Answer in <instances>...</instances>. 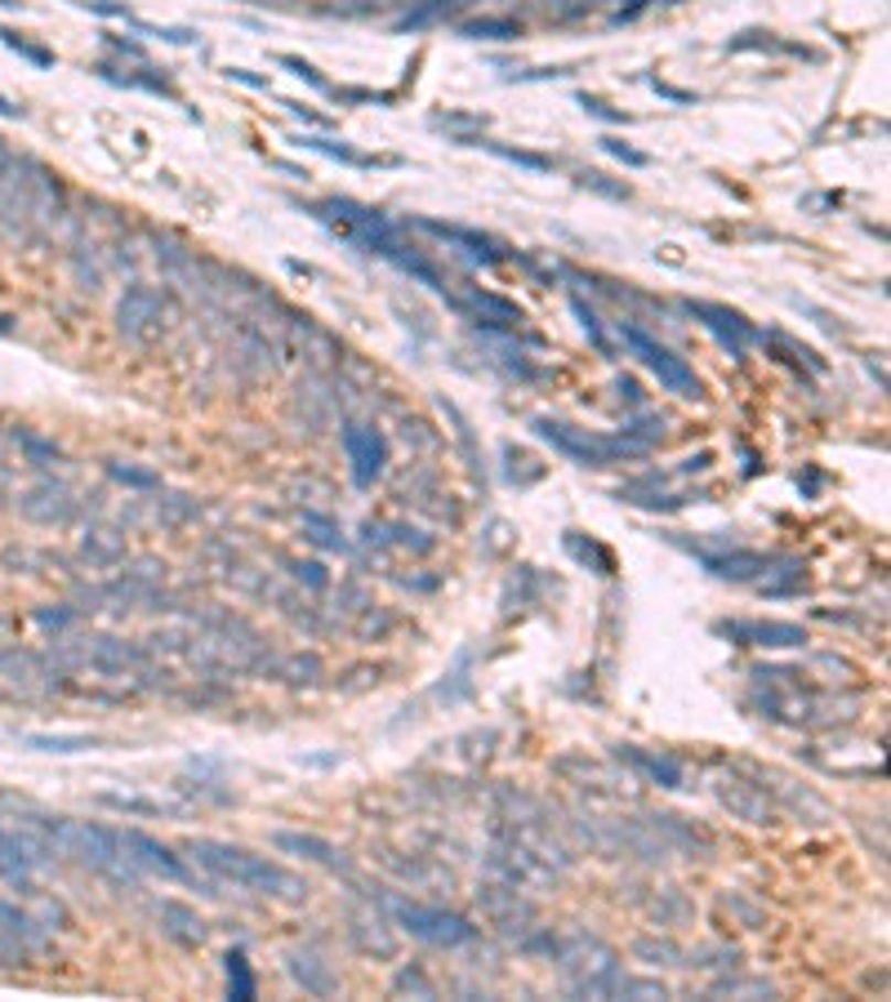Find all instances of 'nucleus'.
Instances as JSON below:
<instances>
[{
	"instance_id": "26",
	"label": "nucleus",
	"mask_w": 891,
	"mask_h": 1002,
	"mask_svg": "<svg viewBox=\"0 0 891 1002\" xmlns=\"http://www.w3.org/2000/svg\"><path fill=\"white\" fill-rule=\"evenodd\" d=\"M460 6H469V0H423V6L406 19V28H428L432 19H441V14H451V10H460Z\"/></svg>"
},
{
	"instance_id": "14",
	"label": "nucleus",
	"mask_w": 891,
	"mask_h": 1002,
	"mask_svg": "<svg viewBox=\"0 0 891 1002\" xmlns=\"http://www.w3.org/2000/svg\"><path fill=\"white\" fill-rule=\"evenodd\" d=\"M423 233H432V237H446V241H460V246H473L482 259H500V246L491 241V237H482V233H469V228H455V223H437V218H423L419 223Z\"/></svg>"
},
{
	"instance_id": "34",
	"label": "nucleus",
	"mask_w": 891,
	"mask_h": 1002,
	"mask_svg": "<svg viewBox=\"0 0 891 1002\" xmlns=\"http://www.w3.org/2000/svg\"><path fill=\"white\" fill-rule=\"evenodd\" d=\"M651 89H655V94H664V98H674V103H691V94H687V89H674V85L651 80Z\"/></svg>"
},
{
	"instance_id": "32",
	"label": "nucleus",
	"mask_w": 891,
	"mask_h": 1002,
	"mask_svg": "<svg viewBox=\"0 0 891 1002\" xmlns=\"http://www.w3.org/2000/svg\"><path fill=\"white\" fill-rule=\"evenodd\" d=\"M580 103H584V111H593V117H602V121H624V111H611L602 98H589V94H580Z\"/></svg>"
},
{
	"instance_id": "33",
	"label": "nucleus",
	"mask_w": 891,
	"mask_h": 1002,
	"mask_svg": "<svg viewBox=\"0 0 891 1002\" xmlns=\"http://www.w3.org/2000/svg\"><path fill=\"white\" fill-rule=\"evenodd\" d=\"M299 575L312 584V589H325V571L316 567V562H308V567H299Z\"/></svg>"
},
{
	"instance_id": "29",
	"label": "nucleus",
	"mask_w": 891,
	"mask_h": 1002,
	"mask_svg": "<svg viewBox=\"0 0 891 1002\" xmlns=\"http://www.w3.org/2000/svg\"><path fill=\"white\" fill-rule=\"evenodd\" d=\"M107 807H117V811H135V816H157L161 807L157 802H143V798H121V794H103Z\"/></svg>"
},
{
	"instance_id": "38",
	"label": "nucleus",
	"mask_w": 891,
	"mask_h": 1002,
	"mask_svg": "<svg viewBox=\"0 0 891 1002\" xmlns=\"http://www.w3.org/2000/svg\"><path fill=\"white\" fill-rule=\"evenodd\" d=\"M10 161H14V152L6 148V139H0V174H6V170H10Z\"/></svg>"
},
{
	"instance_id": "7",
	"label": "nucleus",
	"mask_w": 891,
	"mask_h": 1002,
	"mask_svg": "<svg viewBox=\"0 0 891 1002\" xmlns=\"http://www.w3.org/2000/svg\"><path fill=\"white\" fill-rule=\"evenodd\" d=\"M344 451H348V464H353L357 486H371V482L384 473V464H388V445H384V437H379L375 428H366V423H348V428H344Z\"/></svg>"
},
{
	"instance_id": "37",
	"label": "nucleus",
	"mask_w": 891,
	"mask_h": 1002,
	"mask_svg": "<svg viewBox=\"0 0 891 1002\" xmlns=\"http://www.w3.org/2000/svg\"><path fill=\"white\" fill-rule=\"evenodd\" d=\"M646 10V0H629V6H624V14L620 19H633V14H642Z\"/></svg>"
},
{
	"instance_id": "10",
	"label": "nucleus",
	"mask_w": 891,
	"mask_h": 1002,
	"mask_svg": "<svg viewBox=\"0 0 891 1002\" xmlns=\"http://www.w3.org/2000/svg\"><path fill=\"white\" fill-rule=\"evenodd\" d=\"M23 513H28L32 521H41V526H58V521H67V517H72V499H67V491H63V486L41 482L36 491H28V495H23Z\"/></svg>"
},
{
	"instance_id": "25",
	"label": "nucleus",
	"mask_w": 891,
	"mask_h": 1002,
	"mask_svg": "<svg viewBox=\"0 0 891 1002\" xmlns=\"http://www.w3.org/2000/svg\"><path fill=\"white\" fill-rule=\"evenodd\" d=\"M571 312L580 316V325L589 330V340H593V348L602 353V357H611V344H606V334H602V321H598V312L584 303V299H571Z\"/></svg>"
},
{
	"instance_id": "3",
	"label": "nucleus",
	"mask_w": 891,
	"mask_h": 1002,
	"mask_svg": "<svg viewBox=\"0 0 891 1002\" xmlns=\"http://www.w3.org/2000/svg\"><path fill=\"white\" fill-rule=\"evenodd\" d=\"M535 432L544 441H552V451H562L571 455L576 464L584 468H602V464H615V460H642L646 455V445L637 437H589L571 423H557V419H535Z\"/></svg>"
},
{
	"instance_id": "16",
	"label": "nucleus",
	"mask_w": 891,
	"mask_h": 1002,
	"mask_svg": "<svg viewBox=\"0 0 891 1002\" xmlns=\"http://www.w3.org/2000/svg\"><path fill=\"white\" fill-rule=\"evenodd\" d=\"M629 757L655 779V785H664V789H683V766L678 762H668V757H651V753H642V748H629Z\"/></svg>"
},
{
	"instance_id": "19",
	"label": "nucleus",
	"mask_w": 891,
	"mask_h": 1002,
	"mask_svg": "<svg viewBox=\"0 0 891 1002\" xmlns=\"http://www.w3.org/2000/svg\"><path fill=\"white\" fill-rule=\"evenodd\" d=\"M473 308L482 312V321H491V325H517L522 321V308L517 303H508V299H500V294H473Z\"/></svg>"
},
{
	"instance_id": "11",
	"label": "nucleus",
	"mask_w": 891,
	"mask_h": 1002,
	"mask_svg": "<svg viewBox=\"0 0 891 1002\" xmlns=\"http://www.w3.org/2000/svg\"><path fill=\"white\" fill-rule=\"evenodd\" d=\"M157 316H161V294L157 290H148V285L126 290V299H121V330L126 334H143Z\"/></svg>"
},
{
	"instance_id": "22",
	"label": "nucleus",
	"mask_w": 891,
	"mask_h": 1002,
	"mask_svg": "<svg viewBox=\"0 0 891 1002\" xmlns=\"http://www.w3.org/2000/svg\"><path fill=\"white\" fill-rule=\"evenodd\" d=\"M303 148H312V152H321V157H334V161H344V165H357V170H371V165H375L371 157H362V152H353V148H344V143H334V139H303Z\"/></svg>"
},
{
	"instance_id": "5",
	"label": "nucleus",
	"mask_w": 891,
	"mask_h": 1002,
	"mask_svg": "<svg viewBox=\"0 0 891 1002\" xmlns=\"http://www.w3.org/2000/svg\"><path fill=\"white\" fill-rule=\"evenodd\" d=\"M397 923L415 936V940H428V945H473L477 940V927L460 914H446V909H419V905H401L397 909Z\"/></svg>"
},
{
	"instance_id": "21",
	"label": "nucleus",
	"mask_w": 891,
	"mask_h": 1002,
	"mask_svg": "<svg viewBox=\"0 0 891 1002\" xmlns=\"http://www.w3.org/2000/svg\"><path fill=\"white\" fill-rule=\"evenodd\" d=\"M28 748H41V753H80V748H94L98 740L94 735H23Z\"/></svg>"
},
{
	"instance_id": "13",
	"label": "nucleus",
	"mask_w": 891,
	"mask_h": 1002,
	"mask_svg": "<svg viewBox=\"0 0 891 1002\" xmlns=\"http://www.w3.org/2000/svg\"><path fill=\"white\" fill-rule=\"evenodd\" d=\"M281 851H294V855H308V860H316V864H325V869H344L348 860H344V851L340 847H330L325 838H312V833H277L272 838Z\"/></svg>"
},
{
	"instance_id": "40",
	"label": "nucleus",
	"mask_w": 891,
	"mask_h": 1002,
	"mask_svg": "<svg viewBox=\"0 0 891 1002\" xmlns=\"http://www.w3.org/2000/svg\"><path fill=\"white\" fill-rule=\"evenodd\" d=\"M19 6V0H0V10H14Z\"/></svg>"
},
{
	"instance_id": "2",
	"label": "nucleus",
	"mask_w": 891,
	"mask_h": 1002,
	"mask_svg": "<svg viewBox=\"0 0 891 1002\" xmlns=\"http://www.w3.org/2000/svg\"><path fill=\"white\" fill-rule=\"evenodd\" d=\"M192 851L201 855L205 869H214L218 877H228V882H237V886L264 891V896H281V901H299V896H303L299 877H294L290 869H281L277 860H268V855H255V851L228 847V842H210V838L192 842Z\"/></svg>"
},
{
	"instance_id": "24",
	"label": "nucleus",
	"mask_w": 891,
	"mask_h": 1002,
	"mask_svg": "<svg viewBox=\"0 0 891 1002\" xmlns=\"http://www.w3.org/2000/svg\"><path fill=\"white\" fill-rule=\"evenodd\" d=\"M0 45H10L19 58H28V63H36V67H54V54H50V50H41V45L23 41V36H19V32H10V28H0Z\"/></svg>"
},
{
	"instance_id": "30",
	"label": "nucleus",
	"mask_w": 891,
	"mask_h": 1002,
	"mask_svg": "<svg viewBox=\"0 0 891 1002\" xmlns=\"http://www.w3.org/2000/svg\"><path fill=\"white\" fill-rule=\"evenodd\" d=\"M111 477L126 482V486H157V473H139V468H126V464H111Z\"/></svg>"
},
{
	"instance_id": "28",
	"label": "nucleus",
	"mask_w": 891,
	"mask_h": 1002,
	"mask_svg": "<svg viewBox=\"0 0 891 1002\" xmlns=\"http://www.w3.org/2000/svg\"><path fill=\"white\" fill-rule=\"evenodd\" d=\"M602 148H606L615 161L633 165V170H646V165H651V157H646V152H633V148H629V143H620V139H602Z\"/></svg>"
},
{
	"instance_id": "20",
	"label": "nucleus",
	"mask_w": 891,
	"mask_h": 1002,
	"mask_svg": "<svg viewBox=\"0 0 891 1002\" xmlns=\"http://www.w3.org/2000/svg\"><path fill=\"white\" fill-rule=\"evenodd\" d=\"M14 441H19V451L28 455V464H36V468H50V464H58L63 460V451L54 441H45V437H36V432H14Z\"/></svg>"
},
{
	"instance_id": "39",
	"label": "nucleus",
	"mask_w": 891,
	"mask_h": 1002,
	"mask_svg": "<svg viewBox=\"0 0 891 1002\" xmlns=\"http://www.w3.org/2000/svg\"><path fill=\"white\" fill-rule=\"evenodd\" d=\"M14 330V316H6V312H0V334H10Z\"/></svg>"
},
{
	"instance_id": "31",
	"label": "nucleus",
	"mask_w": 891,
	"mask_h": 1002,
	"mask_svg": "<svg viewBox=\"0 0 891 1002\" xmlns=\"http://www.w3.org/2000/svg\"><path fill=\"white\" fill-rule=\"evenodd\" d=\"M584 187L606 192V196H615V201H629V187H611V183H606V174H584Z\"/></svg>"
},
{
	"instance_id": "9",
	"label": "nucleus",
	"mask_w": 891,
	"mask_h": 1002,
	"mask_svg": "<svg viewBox=\"0 0 891 1002\" xmlns=\"http://www.w3.org/2000/svg\"><path fill=\"white\" fill-rule=\"evenodd\" d=\"M687 308H691V316H700V321L718 334V340L731 348V357H740V353H744V344L753 340V325H749L740 312L722 308V303H696V299H691Z\"/></svg>"
},
{
	"instance_id": "17",
	"label": "nucleus",
	"mask_w": 891,
	"mask_h": 1002,
	"mask_svg": "<svg viewBox=\"0 0 891 1002\" xmlns=\"http://www.w3.org/2000/svg\"><path fill=\"white\" fill-rule=\"evenodd\" d=\"M223 962H228V998H237V1002L255 998V971H250L246 953H241V949H233Z\"/></svg>"
},
{
	"instance_id": "18",
	"label": "nucleus",
	"mask_w": 891,
	"mask_h": 1002,
	"mask_svg": "<svg viewBox=\"0 0 891 1002\" xmlns=\"http://www.w3.org/2000/svg\"><path fill=\"white\" fill-rule=\"evenodd\" d=\"M460 36H469V41H517L522 28L513 19H477V23H464Z\"/></svg>"
},
{
	"instance_id": "36",
	"label": "nucleus",
	"mask_w": 891,
	"mask_h": 1002,
	"mask_svg": "<svg viewBox=\"0 0 891 1002\" xmlns=\"http://www.w3.org/2000/svg\"><path fill=\"white\" fill-rule=\"evenodd\" d=\"M0 117H23V107H19V103H10L6 94H0Z\"/></svg>"
},
{
	"instance_id": "4",
	"label": "nucleus",
	"mask_w": 891,
	"mask_h": 1002,
	"mask_svg": "<svg viewBox=\"0 0 891 1002\" xmlns=\"http://www.w3.org/2000/svg\"><path fill=\"white\" fill-rule=\"evenodd\" d=\"M620 340H624V348L668 388V392H678V397H700L705 388H700V375L683 362V357H674V353H668V348H659L655 340H651V334L642 330V325H633V321H620Z\"/></svg>"
},
{
	"instance_id": "8",
	"label": "nucleus",
	"mask_w": 891,
	"mask_h": 1002,
	"mask_svg": "<svg viewBox=\"0 0 891 1002\" xmlns=\"http://www.w3.org/2000/svg\"><path fill=\"white\" fill-rule=\"evenodd\" d=\"M121 847H126V855H130V864H135V869L161 873V877H170V882H183V877H187L183 860H179L170 847H161L157 838L139 833V829H126V833H121Z\"/></svg>"
},
{
	"instance_id": "6",
	"label": "nucleus",
	"mask_w": 891,
	"mask_h": 1002,
	"mask_svg": "<svg viewBox=\"0 0 891 1002\" xmlns=\"http://www.w3.org/2000/svg\"><path fill=\"white\" fill-rule=\"evenodd\" d=\"M45 855H54V851H50V842L41 838L36 825H28L23 833L0 825V882H28V873H32Z\"/></svg>"
},
{
	"instance_id": "27",
	"label": "nucleus",
	"mask_w": 891,
	"mask_h": 1002,
	"mask_svg": "<svg viewBox=\"0 0 891 1002\" xmlns=\"http://www.w3.org/2000/svg\"><path fill=\"white\" fill-rule=\"evenodd\" d=\"M281 67H290V72H294V76H299V80H308V85H312V89H330V85H325V76H321V72H316V67H312V63H303V58H294V54H281Z\"/></svg>"
},
{
	"instance_id": "15",
	"label": "nucleus",
	"mask_w": 891,
	"mask_h": 1002,
	"mask_svg": "<svg viewBox=\"0 0 891 1002\" xmlns=\"http://www.w3.org/2000/svg\"><path fill=\"white\" fill-rule=\"evenodd\" d=\"M705 567H709L713 575H722V580H749V575H758V571H766V567H771V557H762V552H736V557H705Z\"/></svg>"
},
{
	"instance_id": "23",
	"label": "nucleus",
	"mask_w": 891,
	"mask_h": 1002,
	"mask_svg": "<svg viewBox=\"0 0 891 1002\" xmlns=\"http://www.w3.org/2000/svg\"><path fill=\"white\" fill-rule=\"evenodd\" d=\"M477 148H486V152H495L500 161H513V165H522V170H552V161L548 157H535V152H517V148H504V143H491V139H477Z\"/></svg>"
},
{
	"instance_id": "41",
	"label": "nucleus",
	"mask_w": 891,
	"mask_h": 1002,
	"mask_svg": "<svg viewBox=\"0 0 891 1002\" xmlns=\"http://www.w3.org/2000/svg\"><path fill=\"white\" fill-rule=\"evenodd\" d=\"M0 802H6V794H0Z\"/></svg>"
},
{
	"instance_id": "12",
	"label": "nucleus",
	"mask_w": 891,
	"mask_h": 1002,
	"mask_svg": "<svg viewBox=\"0 0 891 1002\" xmlns=\"http://www.w3.org/2000/svg\"><path fill=\"white\" fill-rule=\"evenodd\" d=\"M722 633H736L753 646H803L807 633L798 624H718Z\"/></svg>"
},
{
	"instance_id": "1",
	"label": "nucleus",
	"mask_w": 891,
	"mask_h": 1002,
	"mask_svg": "<svg viewBox=\"0 0 891 1002\" xmlns=\"http://www.w3.org/2000/svg\"><path fill=\"white\" fill-rule=\"evenodd\" d=\"M32 825L41 829V838L50 842V851L72 855V860H80L85 869L107 873V877H117V882H130V877H135V864H130V855H126L117 829H103V825H89V820H67V816L32 820Z\"/></svg>"
},
{
	"instance_id": "35",
	"label": "nucleus",
	"mask_w": 891,
	"mask_h": 1002,
	"mask_svg": "<svg viewBox=\"0 0 891 1002\" xmlns=\"http://www.w3.org/2000/svg\"><path fill=\"white\" fill-rule=\"evenodd\" d=\"M228 76H233V80H241V85H255V89H268V80H264V76H250V72H246V67H233V72H228Z\"/></svg>"
}]
</instances>
